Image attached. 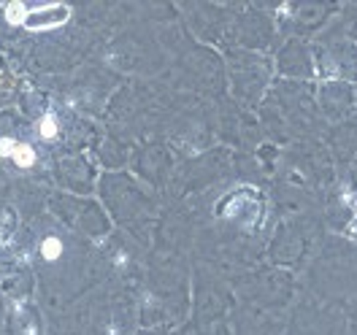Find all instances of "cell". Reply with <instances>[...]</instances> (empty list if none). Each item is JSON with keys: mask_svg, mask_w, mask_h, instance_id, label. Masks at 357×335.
I'll use <instances>...</instances> for the list:
<instances>
[{"mask_svg": "<svg viewBox=\"0 0 357 335\" xmlns=\"http://www.w3.org/2000/svg\"><path fill=\"white\" fill-rule=\"evenodd\" d=\"M70 20V8L63 3H54V6H38V8H24V20L22 27L27 33H44V30H54V27H63Z\"/></svg>", "mask_w": 357, "mask_h": 335, "instance_id": "1", "label": "cell"}, {"mask_svg": "<svg viewBox=\"0 0 357 335\" xmlns=\"http://www.w3.org/2000/svg\"><path fill=\"white\" fill-rule=\"evenodd\" d=\"M8 333L11 335H41V322L33 306L24 303H14L8 311Z\"/></svg>", "mask_w": 357, "mask_h": 335, "instance_id": "2", "label": "cell"}, {"mask_svg": "<svg viewBox=\"0 0 357 335\" xmlns=\"http://www.w3.org/2000/svg\"><path fill=\"white\" fill-rule=\"evenodd\" d=\"M0 290H3V295H6L8 300L24 303L27 295H30V273H27V268L20 270V273H14V276H6V279L0 281Z\"/></svg>", "mask_w": 357, "mask_h": 335, "instance_id": "3", "label": "cell"}]
</instances>
